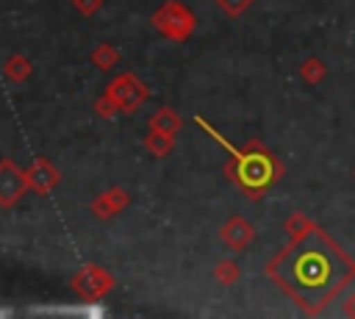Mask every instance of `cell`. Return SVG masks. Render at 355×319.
<instances>
[{"label": "cell", "instance_id": "6da1fadb", "mask_svg": "<svg viewBox=\"0 0 355 319\" xmlns=\"http://www.w3.org/2000/svg\"><path fill=\"white\" fill-rule=\"evenodd\" d=\"M269 275L297 305L316 313L355 277V261L338 250L324 230L311 227L269 264Z\"/></svg>", "mask_w": 355, "mask_h": 319}, {"label": "cell", "instance_id": "7a4b0ae2", "mask_svg": "<svg viewBox=\"0 0 355 319\" xmlns=\"http://www.w3.org/2000/svg\"><path fill=\"white\" fill-rule=\"evenodd\" d=\"M233 158H236V178L239 183L250 191V194H261L277 175V164L272 161V155L261 147H250V150H233V144L222 141Z\"/></svg>", "mask_w": 355, "mask_h": 319}, {"label": "cell", "instance_id": "3957f363", "mask_svg": "<svg viewBox=\"0 0 355 319\" xmlns=\"http://www.w3.org/2000/svg\"><path fill=\"white\" fill-rule=\"evenodd\" d=\"M300 75H302L308 83H319V80L327 75V67H324L319 58H308V61L300 67Z\"/></svg>", "mask_w": 355, "mask_h": 319}, {"label": "cell", "instance_id": "277c9868", "mask_svg": "<svg viewBox=\"0 0 355 319\" xmlns=\"http://www.w3.org/2000/svg\"><path fill=\"white\" fill-rule=\"evenodd\" d=\"M286 227H288V233L297 239V236H302L305 230H311L313 225H311L305 216H300V214H297V216H291V219H288V225H286Z\"/></svg>", "mask_w": 355, "mask_h": 319}, {"label": "cell", "instance_id": "5b68a950", "mask_svg": "<svg viewBox=\"0 0 355 319\" xmlns=\"http://www.w3.org/2000/svg\"><path fill=\"white\" fill-rule=\"evenodd\" d=\"M344 313L355 319V291H352V294H349V297L344 300Z\"/></svg>", "mask_w": 355, "mask_h": 319}]
</instances>
